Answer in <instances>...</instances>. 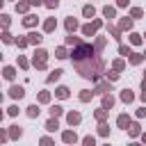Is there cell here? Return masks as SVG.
<instances>
[{
	"mask_svg": "<svg viewBox=\"0 0 146 146\" xmlns=\"http://www.w3.org/2000/svg\"><path fill=\"white\" fill-rule=\"evenodd\" d=\"M73 66H75V71H78L82 78L98 82V73L103 71L105 62H103V57H100V55H94V57H87V59H75V62H73Z\"/></svg>",
	"mask_w": 146,
	"mask_h": 146,
	"instance_id": "obj_1",
	"label": "cell"
},
{
	"mask_svg": "<svg viewBox=\"0 0 146 146\" xmlns=\"http://www.w3.org/2000/svg\"><path fill=\"white\" fill-rule=\"evenodd\" d=\"M96 55V48L91 46V43H78L75 48H73V52H71V57H73V62L75 59H87V57H94Z\"/></svg>",
	"mask_w": 146,
	"mask_h": 146,
	"instance_id": "obj_2",
	"label": "cell"
},
{
	"mask_svg": "<svg viewBox=\"0 0 146 146\" xmlns=\"http://www.w3.org/2000/svg\"><path fill=\"white\" fill-rule=\"evenodd\" d=\"M32 64H34V68L43 71V68L48 66V52H46L43 48H36V50H34V57H32Z\"/></svg>",
	"mask_w": 146,
	"mask_h": 146,
	"instance_id": "obj_3",
	"label": "cell"
},
{
	"mask_svg": "<svg viewBox=\"0 0 146 146\" xmlns=\"http://www.w3.org/2000/svg\"><path fill=\"white\" fill-rule=\"evenodd\" d=\"M100 27H103V21H100V18H96V21H91V23L82 25L80 30H82V34H84V36H94V34H96Z\"/></svg>",
	"mask_w": 146,
	"mask_h": 146,
	"instance_id": "obj_4",
	"label": "cell"
},
{
	"mask_svg": "<svg viewBox=\"0 0 146 146\" xmlns=\"http://www.w3.org/2000/svg\"><path fill=\"white\" fill-rule=\"evenodd\" d=\"M112 91V82L105 78V80H98L96 82V87H94V94H98V96H103V94H110Z\"/></svg>",
	"mask_w": 146,
	"mask_h": 146,
	"instance_id": "obj_5",
	"label": "cell"
},
{
	"mask_svg": "<svg viewBox=\"0 0 146 146\" xmlns=\"http://www.w3.org/2000/svg\"><path fill=\"white\" fill-rule=\"evenodd\" d=\"M132 23H135V18H132V16H123V18L119 21L121 32H132Z\"/></svg>",
	"mask_w": 146,
	"mask_h": 146,
	"instance_id": "obj_6",
	"label": "cell"
},
{
	"mask_svg": "<svg viewBox=\"0 0 146 146\" xmlns=\"http://www.w3.org/2000/svg\"><path fill=\"white\" fill-rule=\"evenodd\" d=\"M64 27H66V32H68V34H73L75 30H80V23H78L73 16H66V21H64Z\"/></svg>",
	"mask_w": 146,
	"mask_h": 146,
	"instance_id": "obj_7",
	"label": "cell"
},
{
	"mask_svg": "<svg viewBox=\"0 0 146 146\" xmlns=\"http://www.w3.org/2000/svg\"><path fill=\"white\" fill-rule=\"evenodd\" d=\"M128 135L135 139V137H141V125L137 123V121H130V125H128Z\"/></svg>",
	"mask_w": 146,
	"mask_h": 146,
	"instance_id": "obj_8",
	"label": "cell"
},
{
	"mask_svg": "<svg viewBox=\"0 0 146 146\" xmlns=\"http://www.w3.org/2000/svg\"><path fill=\"white\" fill-rule=\"evenodd\" d=\"M62 141H64V144H75V141H78L75 130H64V132H62Z\"/></svg>",
	"mask_w": 146,
	"mask_h": 146,
	"instance_id": "obj_9",
	"label": "cell"
},
{
	"mask_svg": "<svg viewBox=\"0 0 146 146\" xmlns=\"http://www.w3.org/2000/svg\"><path fill=\"white\" fill-rule=\"evenodd\" d=\"M36 23H39V16L36 14H25V18H23V25L25 27H36Z\"/></svg>",
	"mask_w": 146,
	"mask_h": 146,
	"instance_id": "obj_10",
	"label": "cell"
},
{
	"mask_svg": "<svg viewBox=\"0 0 146 146\" xmlns=\"http://www.w3.org/2000/svg\"><path fill=\"white\" fill-rule=\"evenodd\" d=\"M9 96H11L14 100H21V98L25 96V89H23V87H18V84H14V87L9 89Z\"/></svg>",
	"mask_w": 146,
	"mask_h": 146,
	"instance_id": "obj_11",
	"label": "cell"
},
{
	"mask_svg": "<svg viewBox=\"0 0 146 146\" xmlns=\"http://www.w3.org/2000/svg\"><path fill=\"white\" fill-rule=\"evenodd\" d=\"M66 121H68V125H80L82 114H80V112H68V114H66Z\"/></svg>",
	"mask_w": 146,
	"mask_h": 146,
	"instance_id": "obj_12",
	"label": "cell"
},
{
	"mask_svg": "<svg viewBox=\"0 0 146 146\" xmlns=\"http://www.w3.org/2000/svg\"><path fill=\"white\" fill-rule=\"evenodd\" d=\"M128 62H130L132 66H139V64L144 62V52H130V55H128Z\"/></svg>",
	"mask_w": 146,
	"mask_h": 146,
	"instance_id": "obj_13",
	"label": "cell"
},
{
	"mask_svg": "<svg viewBox=\"0 0 146 146\" xmlns=\"http://www.w3.org/2000/svg\"><path fill=\"white\" fill-rule=\"evenodd\" d=\"M116 125L123 128V130H128V125H130V116H128V114H119V116H116Z\"/></svg>",
	"mask_w": 146,
	"mask_h": 146,
	"instance_id": "obj_14",
	"label": "cell"
},
{
	"mask_svg": "<svg viewBox=\"0 0 146 146\" xmlns=\"http://www.w3.org/2000/svg\"><path fill=\"white\" fill-rule=\"evenodd\" d=\"M30 7H32L30 0H21V2H16V11H18V14H27Z\"/></svg>",
	"mask_w": 146,
	"mask_h": 146,
	"instance_id": "obj_15",
	"label": "cell"
},
{
	"mask_svg": "<svg viewBox=\"0 0 146 146\" xmlns=\"http://www.w3.org/2000/svg\"><path fill=\"white\" fill-rule=\"evenodd\" d=\"M55 96H57V98H62V100H64V98H68V96H71V89H68V87H64V84H62V87H57V89H55Z\"/></svg>",
	"mask_w": 146,
	"mask_h": 146,
	"instance_id": "obj_16",
	"label": "cell"
},
{
	"mask_svg": "<svg viewBox=\"0 0 146 146\" xmlns=\"http://www.w3.org/2000/svg\"><path fill=\"white\" fill-rule=\"evenodd\" d=\"M57 128H59V121H57V116H50V119L46 121V130H48V132H55Z\"/></svg>",
	"mask_w": 146,
	"mask_h": 146,
	"instance_id": "obj_17",
	"label": "cell"
},
{
	"mask_svg": "<svg viewBox=\"0 0 146 146\" xmlns=\"http://www.w3.org/2000/svg\"><path fill=\"white\" fill-rule=\"evenodd\" d=\"M82 16H84V18H94V16H96V7H94V5H84V7H82Z\"/></svg>",
	"mask_w": 146,
	"mask_h": 146,
	"instance_id": "obj_18",
	"label": "cell"
},
{
	"mask_svg": "<svg viewBox=\"0 0 146 146\" xmlns=\"http://www.w3.org/2000/svg\"><path fill=\"white\" fill-rule=\"evenodd\" d=\"M57 30V21L55 18H46V23H43V32H55Z\"/></svg>",
	"mask_w": 146,
	"mask_h": 146,
	"instance_id": "obj_19",
	"label": "cell"
},
{
	"mask_svg": "<svg viewBox=\"0 0 146 146\" xmlns=\"http://www.w3.org/2000/svg\"><path fill=\"white\" fill-rule=\"evenodd\" d=\"M62 73H64L62 68H55V71H52V73H50V75L46 78V82H48V84H52V82H57V80L62 78Z\"/></svg>",
	"mask_w": 146,
	"mask_h": 146,
	"instance_id": "obj_20",
	"label": "cell"
},
{
	"mask_svg": "<svg viewBox=\"0 0 146 146\" xmlns=\"http://www.w3.org/2000/svg\"><path fill=\"white\" fill-rule=\"evenodd\" d=\"M114 103H116V100H114V96H112V94H103V107L112 110V107H114Z\"/></svg>",
	"mask_w": 146,
	"mask_h": 146,
	"instance_id": "obj_21",
	"label": "cell"
},
{
	"mask_svg": "<svg viewBox=\"0 0 146 146\" xmlns=\"http://www.w3.org/2000/svg\"><path fill=\"white\" fill-rule=\"evenodd\" d=\"M107 114H110V110H107V107H98V110L94 112L96 121H105V119H107Z\"/></svg>",
	"mask_w": 146,
	"mask_h": 146,
	"instance_id": "obj_22",
	"label": "cell"
},
{
	"mask_svg": "<svg viewBox=\"0 0 146 146\" xmlns=\"http://www.w3.org/2000/svg\"><path fill=\"white\" fill-rule=\"evenodd\" d=\"M103 16H105V18H116V9H114L112 5H105V7H103Z\"/></svg>",
	"mask_w": 146,
	"mask_h": 146,
	"instance_id": "obj_23",
	"label": "cell"
},
{
	"mask_svg": "<svg viewBox=\"0 0 146 146\" xmlns=\"http://www.w3.org/2000/svg\"><path fill=\"white\" fill-rule=\"evenodd\" d=\"M27 39H30V46H39L43 36H41L39 32H30V34H27Z\"/></svg>",
	"mask_w": 146,
	"mask_h": 146,
	"instance_id": "obj_24",
	"label": "cell"
},
{
	"mask_svg": "<svg viewBox=\"0 0 146 146\" xmlns=\"http://www.w3.org/2000/svg\"><path fill=\"white\" fill-rule=\"evenodd\" d=\"M121 100L128 105V103H132V100H135V94H132L130 89H123V91H121Z\"/></svg>",
	"mask_w": 146,
	"mask_h": 146,
	"instance_id": "obj_25",
	"label": "cell"
},
{
	"mask_svg": "<svg viewBox=\"0 0 146 146\" xmlns=\"http://www.w3.org/2000/svg\"><path fill=\"white\" fill-rule=\"evenodd\" d=\"M98 135H100V137H107V135H110V125H107V121H98Z\"/></svg>",
	"mask_w": 146,
	"mask_h": 146,
	"instance_id": "obj_26",
	"label": "cell"
},
{
	"mask_svg": "<svg viewBox=\"0 0 146 146\" xmlns=\"http://www.w3.org/2000/svg\"><path fill=\"white\" fill-rule=\"evenodd\" d=\"M107 32H110L116 41H121V27H114V25H110V23H107Z\"/></svg>",
	"mask_w": 146,
	"mask_h": 146,
	"instance_id": "obj_27",
	"label": "cell"
},
{
	"mask_svg": "<svg viewBox=\"0 0 146 146\" xmlns=\"http://www.w3.org/2000/svg\"><path fill=\"white\" fill-rule=\"evenodd\" d=\"M2 75H5L7 80H14V78H16V68H14V66H5V68H2Z\"/></svg>",
	"mask_w": 146,
	"mask_h": 146,
	"instance_id": "obj_28",
	"label": "cell"
},
{
	"mask_svg": "<svg viewBox=\"0 0 146 146\" xmlns=\"http://www.w3.org/2000/svg\"><path fill=\"white\" fill-rule=\"evenodd\" d=\"M94 96H96V94H94V91H89V89H82V91H80V100H82V103H89Z\"/></svg>",
	"mask_w": 146,
	"mask_h": 146,
	"instance_id": "obj_29",
	"label": "cell"
},
{
	"mask_svg": "<svg viewBox=\"0 0 146 146\" xmlns=\"http://www.w3.org/2000/svg\"><path fill=\"white\" fill-rule=\"evenodd\" d=\"M21 135H23V130L18 125H9V139H18Z\"/></svg>",
	"mask_w": 146,
	"mask_h": 146,
	"instance_id": "obj_30",
	"label": "cell"
},
{
	"mask_svg": "<svg viewBox=\"0 0 146 146\" xmlns=\"http://www.w3.org/2000/svg\"><path fill=\"white\" fill-rule=\"evenodd\" d=\"M55 57H57V59H66V57H68V50H66L64 46H59V48H55Z\"/></svg>",
	"mask_w": 146,
	"mask_h": 146,
	"instance_id": "obj_31",
	"label": "cell"
},
{
	"mask_svg": "<svg viewBox=\"0 0 146 146\" xmlns=\"http://www.w3.org/2000/svg\"><path fill=\"white\" fill-rule=\"evenodd\" d=\"M39 112H41V110H39V105H36V103L27 107V116H30V119H36V116H39Z\"/></svg>",
	"mask_w": 146,
	"mask_h": 146,
	"instance_id": "obj_32",
	"label": "cell"
},
{
	"mask_svg": "<svg viewBox=\"0 0 146 146\" xmlns=\"http://www.w3.org/2000/svg\"><path fill=\"white\" fill-rule=\"evenodd\" d=\"M48 112H50V116H57V119H59V116L64 114V107H62V105H52Z\"/></svg>",
	"mask_w": 146,
	"mask_h": 146,
	"instance_id": "obj_33",
	"label": "cell"
},
{
	"mask_svg": "<svg viewBox=\"0 0 146 146\" xmlns=\"http://www.w3.org/2000/svg\"><path fill=\"white\" fill-rule=\"evenodd\" d=\"M105 43H107V39H105V36H98V39H96V43H94V48H96V52H100V50L105 48Z\"/></svg>",
	"mask_w": 146,
	"mask_h": 146,
	"instance_id": "obj_34",
	"label": "cell"
},
{
	"mask_svg": "<svg viewBox=\"0 0 146 146\" xmlns=\"http://www.w3.org/2000/svg\"><path fill=\"white\" fill-rule=\"evenodd\" d=\"M112 68H114V71H119V73H121V71H123V68H125V59H114V62H112Z\"/></svg>",
	"mask_w": 146,
	"mask_h": 146,
	"instance_id": "obj_35",
	"label": "cell"
},
{
	"mask_svg": "<svg viewBox=\"0 0 146 146\" xmlns=\"http://www.w3.org/2000/svg\"><path fill=\"white\" fill-rule=\"evenodd\" d=\"M41 105H46V103H50V91H39V98H36Z\"/></svg>",
	"mask_w": 146,
	"mask_h": 146,
	"instance_id": "obj_36",
	"label": "cell"
},
{
	"mask_svg": "<svg viewBox=\"0 0 146 146\" xmlns=\"http://www.w3.org/2000/svg\"><path fill=\"white\" fill-rule=\"evenodd\" d=\"M130 16H132V18H141V16H144V9H141V7H130Z\"/></svg>",
	"mask_w": 146,
	"mask_h": 146,
	"instance_id": "obj_37",
	"label": "cell"
},
{
	"mask_svg": "<svg viewBox=\"0 0 146 146\" xmlns=\"http://www.w3.org/2000/svg\"><path fill=\"white\" fill-rule=\"evenodd\" d=\"M16 46H18V48H27V46H30V39H27V36H16Z\"/></svg>",
	"mask_w": 146,
	"mask_h": 146,
	"instance_id": "obj_38",
	"label": "cell"
},
{
	"mask_svg": "<svg viewBox=\"0 0 146 146\" xmlns=\"http://www.w3.org/2000/svg\"><path fill=\"white\" fill-rule=\"evenodd\" d=\"M119 75H121V73H119V71H114V68H112V71H107V73H105V78H107V80H110V82H116V80H119Z\"/></svg>",
	"mask_w": 146,
	"mask_h": 146,
	"instance_id": "obj_39",
	"label": "cell"
},
{
	"mask_svg": "<svg viewBox=\"0 0 146 146\" xmlns=\"http://www.w3.org/2000/svg\"><path fill=\"white\" fill-rule=\"evenodd\" d=\"M141 41H144V39H141V34H137V32H132V34H130V43H132V46H139Z\"/></svg>",
	"mask_w": 146,
	"mask_h": 146,
	"instance_id": "obj_40",
	"label": "cell"
},
{
	"mask_svg": "<svg viewBox=\"0 0 146 146\" xmlns=\"http://www.w3.org/2000/svg\"><path fill=\"white\" fill-rule=\"evenodd\" d=\"M78 43H82L78 36H73V34H68V36H66V46H73V48H75Z\"/></svg>",
	"mask_w": 146,
	"mask_h": 146,
	"instance_id": "obj_41",
	"label": "cell"
},
{
	"mask_svg": "<svg viewBox=\"0 0 146 146\" xmlns=\"http://www.w3.org/2000/svg\"><path fill=\"white\" fill-rule=\"evenodd\" d=\"M130 52H132V50H130V48H128L125 43H119V55H123V57H128Z\"/></svg>",
	"mask_w": 146,
	"mask_h": 146,
	"instance_id": "obj_42",
	"label": "cell"
},
{
	"mask_svg": "<svg viewBox=\"0 0 146 146\" xmlns=\"http://www.w3.org/2000/svg\"><path fill=\"white\" fill-rule=\"evenodd\" d=\"M18 66H21L23 71H27V68H30V62H27V59H25L23 55H18Z\"/></svg>",
	"mask_w": 146,
	"mask_h": 146,
	"instance_id": "obj_43",
	"label": "cell"
},
{
	"mask_svg": "<svg viewBox=\"0 0 146 146\" xmlns=\"http://www.w3.org/2000/svg\"><path fill=\"white\" fill-rule=\"evenodd\" d=\"M2 41H5V43H16V39H14V36H11V34H9L7 30L2 32Z\"/></svg>",
	"mask_w": 146,
	"mask_h": 146,
	"instance_id": "obj_44",
	"label": "cell"
},
{
	"mask_svg": "<svg viewBox=\"0 0 146 146\" xmlns=\"http://www.w3.org/2000/svg\"><path fill=\"white\" fill-rule=\"evenodd\" d=\"M43 5H46L48 9H57V7H59V0H43Z\"/></svg>",
	"mask_w": 146,
	"mask_h": 146,
	"instance_id": "obj_45",
	"label": "cell"
},
{
	"mask_svg": "<svg viewBox=\"0 0 146 146\" xmlns=\"http://www.w3.org/2000/svg\"><path fill=\"white\" fill-rule=\"evenodd\" d=\"M82 144H84V146H94V144H96V139H94V135H87V137L82 139Z\"/></svg>",
	"mask_w": 146,
	"mask_h": 146,
	"instance_id": "obj_46",
	"label": "cell"
},
{
	"mask_svg": "<svg viewBox=\"0 0 146 146\" xmlns=\"http://www.w3.org/2000/svg\"><path fill=\"white\" fill-rule=\"evenodd\" d=\"M139 98H141V103H146V78L141 80V94H139Z\"/></svg>",
	"mask_w": 146,
	"mask_h": 146,
	"instance_id": "obj_47",
	"label": "cell"
},
{
	"mask_svg": "<svg viewBox=\"0 0 146 146\" xmlns=\"http://www.w3.org/2000/svg\"><path fill=\"white\" fill-rule=\"evenodd\" d=\"M0 23H2V27L7 30V27H9V14H2V16H0Z\"/></svg>",
	"mask_w": 146,
	"mask_h": 146,
	"instance_id": "obj_48",
	"label": "cell"
},
{
	"mask_svg": "<svg viewBox=\"0 0 146 146\" xmlns=\"http://www.w3.org/2000/svg\"><path fill=\"white\" fill-rule=\"evenodd\" d=\"M7 114H9V116H16V114H18V105H11V107H7Z\"/></svg>",
	"mask_w": 146,
	"mask_h": 146,
	"instance_id": "obj_49",
	"label": "cell"
},
{
	"mask_svg": "<svg viewBox=\"0 0 146 146\" xmlns=\"http://www.w3.org/2000/svg\"><path fill=\"white\" fill-rule=\"evenodd\" d=\"M144 116H146V107H139L137 110V119H144Z\"/></svg>",
	"mask_w": 146,
	"mask_h": 146,
	"instance_id": "obj_50",
	"label": "cell"
},
{
	"mask_svg": "<svg viewBox=\"0 0 146 146\" xmlns=\"http://www.w3.org/2000/svg\"><path fill=\"white\" fill-rule=\"evenodd\" d=\"M130 0H116V7H128Z\"/></svg>",
	"mask_w": 146,
	"mask_h": 146,
	"instance_id": "obj_51",
	"label": "cell"
},
{
	"mask_svg": "<svg viewBox=\"0 0 146 146\" xmlns=\"http://www.w3.org/2000/svg\"><path fill=\"white\" fill-rule=\"evenodd\" d=\"M7 139H9V135H7L5 130H2V132H0V141H7Z\"/></svg>",
	"mask_w": 146,
	"mask_h": 146,
	"instance_id": "obj_52",
	"label": "cell"
},
{
	"mask_svg": "<svg viewBox=\"0 0 146 146\" xmlns=\"http://www.w3.org/2000/svg\"><path fill=\"white\" fill-rule=\"evenodd\" d=\"M32 2V7H39V5H43V0H30Z\"/></svg>",
	"mask_w": 146,
	"mask_h": 146,
	"instance_id": "obj_53",
	"label": "cell"
},
{
	"mask_svg": "<svg viewBox=\"0 0 146 146\" xmlns=\"http://www.w3.org/2000/svg\"><path fill=\"white\" fill-rule=\"evenodd\" d=\"M141 141H144V144H146V132H144V135H141Z\"/></svg>",
	"mask_w": 146,
	"mask_h": 146,
	"instance_id": "obj_54",
	"label": "cell"
},
{
	"mask_svg": "<svg viewBox=\"0 0 146 146\" xmlns=\"http://www.w3.org/2000/svg\"><path fill=\"white\" fill-rule=\"evenodd\" d=\"M144 59H146V50H144Z\"/></svg>",
	"mask_w": 146,
	"mask_h": 146,
	"instance_id": "obj_55",
	"label": "cell"
},
{
	"mask_svg": "<svg viewBox=\"0 0 146 146\" xmlns=\"http://www.w3.org/2000/svg\"><path fill=\"white\" fill-rule=\"evenodd\" d=\"M144 78H146V71H144Z\"/></svg>",
	"mask_w": 146,
	"mask_h": 146,
	"instance_id": "obj_56",
	"label": "cell"
},
{
	"mask_svg": "<svg viewBox=\"0 0 146 146\" xmlns=\"http://www.w3.org/2000/svg\"><path fill=\"white\" fill-rule=\"evenodd\" d=\"M144 36H146V34H144Z\"/></svg>",
	"mask_w": 146,
	"mask_h": 146,
	"instance_id": "obj_57",
	"label": "cell"
}]
</instances>
